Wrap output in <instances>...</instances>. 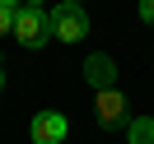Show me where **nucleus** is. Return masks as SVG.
I'll list each match as a JSON object with an SVG mask.
<instances>
[{
  "instance_id": "1",
  "label": "nucleus",
  "mask_w": 154,
  "mask_h": 144,
  "mask_svg": "<svg viewBox=\"0 0 154 144\" xmlns=\"http://www.w3.org/2000/svg\"><path fill=\"white\" fill-rule=\"evenodd\" d=\"M14 37H19L23 47H42V42L51 37V14L42 10V5H23V10L14 14Z\"/></svg>"
},
{
  "instance_id": "2",
  "label": "nucleus",
  "mask_w": 154,
  "mask_h": 144,
  "mask_svg": "<svg viewBox=\"0 0 154 144\" xmlns=\"http://www.w3.org/2000/svg\"><path fill=\"white\" fill-rule=\"evenodd\" d=\"M51 37H61V42H79V37H89V14L79 10L75 0H61L56 10H51Z\"/></svg>"
},
{
  "instance_id": "3",
  "label": "nucleus",
  "mask_w": 154,
  "mask_h": 144,
  "mask_svg": "<svg viewBox=\"0 0 154 144\" xmlns=\"http://www.w3.org/2000/svg\"><path fill=\"white\" fill-rule=\"evenodd\" d=\"M98 125L117 130V125H131L126 121V98L117 88H98Z\"/></svg>"
},
{
  "instance_id": "4",
  "label": "nucleus",
  "mask_w": 154,
  "mask_h": 144,
  "mask_svg": "<svg viewBox=\"0 0 154 144\" xmlns=\"http://www.w3.org/2000/svg\"><path fill=\"white\" fill-rule=\"evenodd\" d=\"M33 144H66V116L61 112H38L33 116Z\"/></svg>"
},
{
  "instance_id": "5",
  "label": "nucleus",
  "mask_w": 154,
  "mask_h": 144,
  "mask_svg": "<svg viewBox=\"0 0 154 144\" xmlns=\"http://www.w3.org/2000/svg\"><path fill=\"white\" fill-rule=\"evenodd\" d=\"M112 75H117V70H112V56H89L84 60V79L94 88H112Z\"/></svg>"
},
{
  "instance_id": "6",
  "label": "nucleus",
  "mask_w": 154,
  "mask_h": 144,
  "mask_svg": "<svg viewBox=\"0 0 154 144\" xmlns=\"http://www.w3.org/2000/svg\"><path fill=\"white\" fill-rule=\"evenodd\" d=\"M126 135H131V144H154V121L149 116H135V121L126 125Z\"/></svg>"
},
{
  "instance_id": "7",
  "label": "nucleus",
  "mask_w": 154,
  "mask_h": 144,
  "mask_svg": "<svg viewBox=\"0 0 154 144\" xmlns=\"http://www.w3.org/2000/svg\"><path fill=\"white\" fill-rule=\"evenodd\" d=\"M14 14H19V10H5V5H0V37L14 33Z\"/></svg>"
},
{
  "instance_id": "8",
  "label": "nucleus",
  "mask_w": 154,
  "mask_h": 144,
  "mask_svg": "<svg viewBox=\"0 0 154 144\" xmlns=\"http://www.w3.org/2000/svg\"><path fill=\"white\" fill-rule=\"evenodd\" d=\"M140 19H145V23H154V0H140Z\"/></svg>"
},
{
  "instance_id": "9",
  "label": "nucleus",
  "mask_w": 154,
  "mask_h": 144,
  "mask_svg": "<svg viewBox=\"0 0 154 144\" xmlns=\"http://www.w3.org/2000/svg\"><path fill=\"white\" fill-rule=\"evenodd\" d=\"M0 5H5V10H23V5H19V0H0Z\"/></svg>"
},
{
  "instance_id": "10",
  "label": "nucleus",
  "mask_w": 154,
  "mask_h": 144,
  "mask_svg": "<svg viewBox=\"0 0 154 144\" xmlns=\"http://www.w3.org/2000/svg\"><path fill=\"white\" fill-rule=\"evenodd\" d=\"M0 88H5V75H0Z\"/></svg>"
},
{
  "instance_id": "11",
  "label": "nucleus",
  "mask_w": 154,
  "mask_h": 144,
  "mask_svg": "<svg viewBox=\"0 0 154 144\" xmlns=\"http://www.w3.org/2000/svg\"><path fill=\"white\" fill-rule=\"evenodd\" d=\"M28 5H38V0H28Z\"/></svg>"
},
{
  "instance_id": "12",
  "label": "nucleus",
  "mask_w": 154,
  "mask_h": 144,
  "mask_svg": "<svg viewBox=\"0 0 154 144\" xmlns=\"http://www.w3.org/2000/svg\"><path fill=\"white\" fill-rule=\"evenodd\" d=\"M75 5H79V0H75Z\"/></svg>"
}]
</instances>
